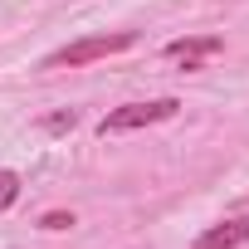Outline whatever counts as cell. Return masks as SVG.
I'll use <instances>...</instances> for the list:
<instances>
[{
  "instance_id": "5b68a950",
  "label": "cell",
  "mask_w": 249,
  "mask_h": 249,
  "mask_svg": "<svg viewBox=\"0 0 249 249\" xmlns=\"http://www.w3.org/2000/svg\"><path fill=\"white\" fill-rule=\"evenodd\" d=\"M15 200H20V176L0 166V210H10Z\"/></svg>"
},
{
  "instance_id": "8992f818",
  "label": "cell",
  "mask_w": 249,
  "mask_h": 249,
  "mask_svg": "<svg viewBox=\"0 0 249 249\" xmlns=\"http://www.w3.org/2000/svg\"><path fill=\"white\" fill-rule=\"evenodd\" d=\"M39 225H44V230H69V225H73V215H64V210H49Z\"/></svg>"
},
{
  "instance_id": "7a4b0ae2",
  "label": "cell",
  "mask_w": 249,
  "mask_h": 249,
  "mask_svg": "<svg viewBox=\"0 0 249 249\" xmlns=\"http://www.w3.org/2000/svg\"><path fill=\"white\" fill-rule=\"evenodd\" d=\"M181 103L176 98H152V103H127V107H112L103 122H98V137H117V132H137V127H152V122H166L176 117Z\"/></svg>"
},
{
  "instance_id": "3957f363",
  "label": "cell",
  "mask_w": 249,
  "mask_h": 249,
  "mask_svg": "<svg viewBox=\"0 0 249 249\" xmlns=\"http://www.w3.org/2000/svg\"><path fill=\"white\" fill-rule=\"evenodd\" d=\"M220 49H225L220 35H191V39H171V44H166V59H176V64H186V69H200V64L215 59Z\"/></svg>"
},
{
  "instance_id": "277c9868",
  "label": "cell",
  "mask_w": 249,
  "mask_h": 249,
  "mask_svg": "<svg viewBox=\"0 0 249 249\" xmlns=\"http://www.w3.org/2000/svg\"><path fill=\"white\" fill-rule=\"evenodd\" d=\"M249 244V220H225V225H210L191 249H244Z\"/></svg>"
},
{
  "instance_id": "6da1fadb",
  "label": "cell",
  "mask_w": 249,
  "mask_h": 249,
  "mask_svg": "<svg viewBox=\"0 0 249 249\" xmlns=\"http://www.w3.org/2000/svg\"><path fill=\"white\" fill-rule=\"evenodd\" d=\"M137 35L132 30H112V35H88V39H73L64 49H54L44 59V69H83L93 59H107V54H122V49H132Z\"/></svg>"
},
{
  "instance_id": "52a82bcc",
  "label": "cell",
  "mask_w": 249,
  "mask_h": 249,
  "mask_svg": "<svg viewBox=\"0 0 249 249\" xmlns=\"http://www.w3.org/2000/svg\"><path fill=\"white\" fill-rule=\"evenodd\" d=\"M44 127H49V132H64V127H73V112H59V117H49Z\"/></svg>"
}]
</instances>
